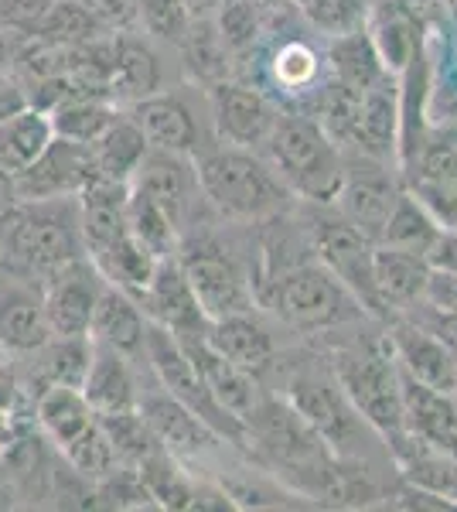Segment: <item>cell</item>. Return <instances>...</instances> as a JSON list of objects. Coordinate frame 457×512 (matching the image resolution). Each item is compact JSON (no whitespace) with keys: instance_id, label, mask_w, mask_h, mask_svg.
<instances>
[{"instance_id":"4fadbf2b","label":"cell","mask_w":457,"mask_h":512,"mask_svg":"<svg viewBox=\"0 0 457 512\" xmlns=\"http://www.w3.org/2000/svg\"><path fill=\"white\" fill-rule=\"evenodd\" d=\"M386 342L393 349L396 366L410 379L440 393H457L454 349L440 335L417 325V321H393Z\"/></svg>"},{"instance_id":"5bb4252c","label":"cell","mask_w":457,"mask_h":512,"mask_svg":"<svg viewBox=\"0 0 457 512\" xmlns=\"http://www.w3.org/2000/svg\"><path fill=\"white\" fill-rule=\"evenodd\" d=\"M209 99L215 130H219L222 140H229V147L267 144L273 123H277V110H273L270 99L260 89L236 86V82L226 79L209 89Z\"/></svg>"},{"instance_id":"74e56055","label":"cell","mask_w":457,"mask_h":512,"mask_svg":"<svg viewBox=\"0 0 457 512\" xmlns=\"http://www.w3.org/2000/svg\"><path fill=\"white\" fill-rule=\"evenodd\" d=\"M181 55H185V65L191 69V76L202 79L205 86H219L229 76V48L222 45L219 31H215L212 18L191 21V28L185 31V38L178 41Z\"/></svg>"},{"instance_id":"ba28073f","label":"cell","mask_w":457,"mask_h":512,"mask_svg":"<svg viewBox=\"0 0 457 512\" xmlns=\"http://www.w3.org/2000/svg\"><path fill=\"white\" fill-rule=\"evenodd\" d=\"M314 250H318L324 270L359 301L362 311L382 315L376 294V243H369L359 229L338 219L314 222Z\"/></svg>"},{"instance_id":"7dc6e473","label":"cell","mask_w":457,"mask_h":512,"mask_svg":"<svg viewBox=\"0 0 457 512\" xmlns=\"http://www.w3.org/2000/svg\"><path fill=\"white\" fill-rule=\"evenodd\" d=\"M277 79H280V86H287V89H301L307 86V82L314 79V55H311V48H304V45H284L277 52Z\"/></svg>"},{"instance_id":"836d02e7","label":"cell","mask_w":457,"mask_h":512,"mask_svg":"<svg viewBox=\"0 0 457 512\" xmlns=\"http://www.w3.org/2000/svg\"><path fill=\"white\" fill-rule=\"evenodd\" d=\"M444 229L437 226V219L413 198L410 192H400L393 212H389L386 226L376 246H389V250H403V253H417L430 256V250L437 246V239Z\"/></svg>"},{"instance_id":"91938a15","label":"cell","mask_w":457,"mask_h":512,"mask_svg":"<svg viewBox=\"0 0 457 512\" xmlns=\"http://www.w3.org/2000/svg\"><path fill=\"white\" fill-rule=\"evenodd\" d=\"M454 369H457V349H454Z\"/></svg>"},{"instance_id":"f6af8a7d","label":"cell","mask_w":457,"mask_h":512,"mask_svg":"<svg viewBox=\"0 0 457 512\" xmlns=\"http://www.w3.org/2000/svg\"><path fill=\"white\" fill-rule=\"evenodd\" d=\"M297 7L314 28L328 31V35L362 28V0H297Z\"/></svg>"},{"instance_id":"ac0fdd59","label":"cell","mask_w":457,"mask_h":512,"mask_svg":"<svg viewBox=\"0 0 457 512\" xmlns=\"http://www.w3.org/2000/svg\"><path fill=\"white\" fill-rule=\"evenodd\" d=\"M130 188L144 192L147 198H154L168 216L178 222H185L191 192L198 188L195 168L188 164V158L181 154H168V151H147V158L140 161V168L130 178Z\"/></svg>"},{"instance_id":"ee69618b","label":"cell","mask_w":457,"mask_h":512,"mask_svg":"<svg viewBox=\"0 0 457 512\" xmlns=\"http://www.w3.org/2000/svg\"><path fill=\"white\" fill-rule=\"evenodd\" d=\"M137 21L151 31L154 38L174 41L178 45L191 28V14L185 0H137Z\"/></svg>"},{"instance_id":"681fc988","label":"cell","mask_w":457,"mask_h":512,"mask_svg":"<svg viewBox=\"0 0 457 512\" xmlns=\"http://www.w3.org/2000/svg\"><path fill=\"white\" fill-rule=\"evenodd\" d=\"M423 301L437 311H457V274L454 270H430Z\"/></svg>"},{"instance_id":"8d00e7d4","label":"cell","mask_w":457,"mask_h":512,"mask_svg":"<svg viewBox=\"0 0 457 512\" xmlns=\"http://www.w3.org/2000/svg\"><path fill=\"white\" fill-rule=\"evenodd\" d=\"M116 117H120V110H116L113 99H106V96H76L48 110L52 134L76 140V144H93Z\"/></svg>"},{"instance_id":"11a10c76","label":"cell","mask_w":457,"mask_h":512,"mask_svg":"<svg viewBox=\"0 0 457 512\" xmlns=\"http://www.w3.org/2000/svg\"><path fill=\"white\" fill-rule=\"evenodd\" d=\"M191 21H202V18H212L215 7H219V0H185Z\"/></svg>"},{"instance_id":"9f6ffc18","label":"cell","mask_w":457,"mask_h":512,"mask_svg":"<svg viewBox=\"0 0 457 512\" xmlns=\"http://www.w3.org/2000/svg\"><path fill=\"white\" fill-rule=\"evenodd\" d=\"M7 62H11V45H7L4 31H0V72L7 69Z\"/></svg>"},{"instance_id":"4dcf8cb0","label":"cell","mask_w":457,"mask_h":512,"mask_svg":"<svg viewBox=\"0 0 457 512\" xmlns=\"http://www.w3.org/2000/svg\"><path fill=\"white\" fill-rule=\"evenodd\" d=\"M396 130H400V103H396V89L386 76L376 86L362 89L355 147H362L372 158H386L396 147Z\"/></svg>"},{"instance_id":"7a4b0ae2","label":"cell","mask_w":457,"mask_h":512,"mask_svg":"<svg viewBox=\"0 0 457 512\" xmlns=\"http://www.w3.org/2000/svg\"><path fill=\"white\" fill-rule=\"evenodd\" d=\"M202 195L226 219H263L287 198V185L243 147H219L195 161Z\"/></svg>"},{"instance_id":"e575fe53","label":"cell","mask_w":457,"mask_h":512,"mask_svg":"<svg viewBox=\"0 0 457 512\" xmlns=\"http://www.w3.org/2000/svg\"><path fill=\"white\" fill-rule=\"evenodd\" d=\"M93 338L89 335H52L35 352L38 355V373L45 386H76L82 390L93 362Z\"/></svg>"},{"instance_id":"52a82bcc","label":"cell","mask_w":457,"mask_h":512,"mask_svg":"<svg viewBox=\"0 0 457 512\" xmlns=\"http://www.w3.org/2000/svg\"><path fill=\"white\" fill-rule=\"evenodd\" d=\"M174 256L209 321L253 311V287L226 250H219L209 239H198V243H185L181 250H174Z\"/></svg>"},{"instance_id":"603a6c76","label":"cell","mask_w":457,"mask_h":512,"mask_svg":"<svg viewBox=\"0 0 457 512\" xmlns=\"http://www.w3.org/2000/svg\"><path fill=\"white\" fill-rule=\"evenodd\" d=\"M430 270L434 267H430L427 256L376 246V294H379L382 315L386 311L417 308L423 294H427Z\"/></svg>"},{"instance_id":"f35d334b","label":"cell","mask_w":457,"mask_h":512,"mask_svg":"<svg viewBox=\"0 0 457 512\" xmlns=\"http://www.w3.org/2000/svg\"><path fill=\"white\" fill-rule=\"evenodd\" d=\"M127 226L140 243L157 256H168L178 250V222H174L154 198L130 188L127 195Z\"/></svg>"},{"instance_id":"60d3db41","label":"cell","mask_w":457,"mask_h":512,"mask_svg":"<svg viewBox=\"0 0 457 512\" xmlns=\"http://www.w3.org/2000/svg\"><path fill=\"white\" fill-rule=\"evenodd\" d=\"M106 31L99 28L93 21V14L79 4V0H55L52 11L45 14L41 21L38 35L35 38H45V41H58V45H89V41L103 38Z\"/></svg>"},{"instance_id":"d6a6232c","label":"cell","mask_w":457,"mask_h":512,"mask_svg":"<svg viewBox=\"0 0 457 512\" xmlns=\"http://www.w3.org/2000/svg\"><path fill=\"white\" fill-rule=\"evenodd\" d=\"M35 417H38L41 431L52 437L58 448H65V444L76 441V437L93 424L96 410L89 407V400L76 386H45V390L38 393Z\"/></svg>"},{"instance_id":"44dd1931","label":"cell","mask_w":457,"mask_h":512,"mask_svg":"<svg viewBox=\"0 0 457 512\" xmlns=\"http://www.w3.org/2000/svg\"><path fill=\"white\" fill-rule=\"evenodd\" d=\"M144 335H147V318L137 308V301L130 294H123L120 287L106 284L96 301L89 338L96 345H106V349L134 359V355H144Z\"/></svg>"},{"instance_id":"ffe728a7","label":"cell","mask_w":457,"mask_h":512,"mask_svg":"<svg viewBox=\"0 0 457 512\" xmlns=\"http://www.w3.org/2000/svg\"><path fill=\"white\" fill-rule=\"evenodd\" d=\"M137 410L151 424L157 441L164 444L171 454H198L219 444V434L205 424L202 417H195L185 403H178L171 393L164 396H144V403H137Z\"/></svg>"},{"instance_id":"f5cc1de1","label":"cell","mask_w":457,"mask_h":512,"mask_svg":"<svg viewBox=\"0 0 457 512\" xmlns=\"http://www.w3.org/2000/svg\"><path fill=\"white\" fill-rule=\"evenodd\" d=\"M14 403H18V383H14L11 369L0 366V410H4V414H11Z\"/></svg>"},{"instance_id":"30bf717a","label":"cell","mask_w":457,"mask_h":512,"mask_svg":"<svg viewBox=\"0 0 457 512\" xmlns=\"http://www.w3.org/2000/svg\"><path fill=\"white\" fill-rule=\"evenodd\" d=\"M103 287L106 277L99 274L89 256H79V260L65 263L62 270H55L45 280V291H41L52 335H89L93 311Z\"/></svg>"},{"instance_id":"db71d44e","label":"cell","mask_w":457,"mask_h":512,"mask_svg":"<svg viewBox=\"0 0 457 512\" xmlns=\"http://www.w3.org/2000/svg\"><path fill=\"white\" fill-rule=\"evenodd\" d=\"M18 202V192H14V178L7 171H0V216H4L11 205Z\"/></svg>"},{"instance_id":"816d5d0a","label":"cell","mask_w":457,"mask_h":512,"mask_svg":"<svg viewBox=\"0 0 457 512\" xmlns=\"http://www.w3.org/2000/svg\"><path fill=\"white\" fill-rule=\"evenodd\" d=\"M24 106H28V89L0 72V120H7L11 113L24 110Z\"/></svg>"},{"instance_id":"4316f807","label":"cell","mask_w":457,"mask_h":512,"mask_svg":"<svg viewBox=\"0 0 457 512\" xmlns=\"http://www.w3.org/2000/svg\"><path fill=\"white\" fill-rule=\"evenodd\" d=\"M386 441L393 444L396 461H400V468L413 485L427 489L430 495H437V499L457 502V458H451V454H444V451H434L430 444L417 441V437L406 431L389 434Z\"/></svg>"},{"instance_id":"7c38bea8","label":"cell","mask_w":457,"mask_h":512,"mask_svg":"<svg viewBox=\"0 0 457 512\" xmlns=\"http://www.w3.org/2000/svg\"><path fill=\"white\" fill-rule=\"evenodd\" d=\"M137 308L144 311L147 321L168 328L174 335H188V332H205L209 318L202 315L195 294H191L185 274L178 267V256L168 253L157 260L151 280L137 297Z\"/></svg>"},{"instance_id":"f1b7e54d","label":"cell","mask_w":457,"mask_h":512,"mask_svg":"<svg viewBox=\"0 0 457 512\" xmlns=\"http://www.w3.org/2000/svg\"><path fill=\"white\" fill-rule=\"evenodd\" d=\"M82 396H86L89 407H93L96 414H113V410L137 407L134 376H130L127 355L106 349V345H96L86 383H82Z\"/></svg>"},{"instance_id":"8fae6325","label":"cell","mask_w":457,"mask_h":512,"mask_svg":"<svg viewBox=\"0 0 457 512\" xmlns=\"http://www.w3.org/2000/svg\"><path fill=\"white\" fill-rule=\"evenodd\" d=\"M93 181L89 147L76 140L52 137L41 158L14 178L18 202H48V198H76Z\"/></svg>"},{"instance_id":"2e32d148","label":"cell","mask_w":457,"mask_h":512,"mask_svg":"<svg viewBox=\"0 0 457 512\" xmlns=\"http://www.w3.org/2000/svg\"><path fill=\"white\" fill-rule=\"evenodd\" d=\"M127 117L137 123L151 151L181 154V158H191L198 151V123L178 96L151 93L144 99H134L127 106Z\"/></svg>"},{"instance_id":"8992f818","label":"cell","mask_w":457,"mask_h":512,"mask_svg":"<svg viewBox=\"0 0 457 512\" xmlns=\"http://www.w3.org/2000/svg\"><path fill=\"white\" fill-rule=\"evenodd\" d=\"M273 311L301 332H324L359 318L362 308L352 294L321 267H297L273 284Z\"/></svg>"},{"instance_id":"f907efd6","label":"cell","mask_w":457,"mask_h":512,"mask_svg":"<svg viewBox=\"0 0 457 512\" xmlns=\"http://www.w3.org/2000/svg\"><path fill=\"white\" fill-rule=\"evenodd\" d=\"M427 260H430V267H434V270H454V274H457V226L440 233L437 246L430 250Z\"/></svg>"},{"instance_id":"9c48e42d","label":"cell","mask_w":457,"mask_h":512,"mask_svg":"<svg viewBox=\"0 0 457 512\" xmlns=\"http://www.w3.org/2000/svg\"><path fill=\"white\" fill-rule=\"evenodd\" d=\"M410 192L440 229L457 226V137L420 140L417 154L403 164Z\"/></svg>"},{"instance_id":"c3c4849f","label":"cell","mask_w":457,"mask_h":512,"mask_svg":"<svg viewBox=\"0 0 457 512\" xmlns=\"http://www.w3.org/2000/svg\"><path fill=\"white\" fill-rule=\"evenodd\" d=\"M106 35L127 31L137 21V0H79Z\"/></svg>"},{"instance_id":"7402d4cb","label":"cell","mask_w":457,"mask_h":512,"mask_svg":"<svg viewBox=\"0 0 457 512\" xmlns=\"http://www.w3.org/2000/svg\"><path fill=\"white\" fill-rule=\"evenodd\" d=\"M205 342L256 379L273 366V338H270L267 328L253 318V311L209 321V328H205Z\"/></svg>"},{"instance_id":"680465c9","label":"cell","mask_w":457,"mask_h":512,"mask_svg":"<svg viewBox=\"0 0 457 512\" xmlns=\"http://www.w3.org/2000/svg\"><path fill=\"white\" fill-rule=\"evenodd\" d=\"M447 11H451V18H457V0H447Z\"/></svg>"},{"instance_id":"e0dca14e","label":"cell","mask_w":457,"mask_h":512,"mask_svg":"<svg viewBox=\"0 0 457 512\" xmlns=\"http://www.w3.org/2000/svg\"><path fill=\"white\" fill-rule=\"evenodd\" d=\"M178 342L185 345L195 369L202 373L205 386L219 400V407H226L232 417H239L246 424V417L256 410L260 396H256V376H249L246 369H239L236 362H229L226 355H219L205 342V332H188L178 335Z\"/></svg>"},{"instance_id":"bcb514c9","label":"cell","mask_w":457,"mask_h":512,"mask_svg":"<svg viewBox=\"0 0 457 512\" xmlns=\"http://www.w3.org/2000/svg\"><path fill=\"white\" fill-rule=\"evenodd\" d=\"M55 0H0V31L35 38Z\"/></svg>"},{"instance_id":"f546056e","label":"cell","mask_w":457,"mask_h":512,"mask_svg":"<svg viewBox=\"0 0 457 512\" xmlns=\"http://www.w3.org/2000/svg\"><path fill=\"white\" fill-rule=\"evenodd\" d=\"M369 38L389 72L410 69L413 55L420 52V24L403 4H396V0L376 4L372 21H369Z\"/></svg>"},{"instance_id":"d4e9b609","label":"cell","mask_w":457,"mask_h":512,"mask_svg":"<svg viewBox=\"0 0 457 512\" xmlns=\"http://www.w3.org/2000/svg\"><path fill=\"white\" fill-rule=\"evenodd\" d=\"M161 86V65L157 55L144 41L127 38V35H113V62H110V76H106V96L113 103H134L157 93Z\"/></svg>"},{"instance_id":"d590c367","label":"cell","mask_w":457,"mask_h":512,"mask_svg":"<svg viewBox=\"0 0 457 512\" xmlns=\"http://www.w3.org/2000/svg\"><path fill=\"white\" fill-rule=\"evenodd\" d=\"M331 69H335L338 82L359 89V93L389 76V69L382 65L376 45H372V38L365 28L335 35V41H331Z\"/></svg>"},{"instance_id":"7bdbcfd3","label":"cell","mask_w":457,"mask_h":512,"mask_svg":"<svg viewBox=\"0 0 457 512\" xmlns=\"http://www.w3.org/2000/svg\"><path fill=\"white\" fill-rule=\"evenodd\" d=\"M62 454L69 458V465L76 468L79 475L96 478V482L99 478H110L116 472V465H120V458H116L110 437H106V431L99 427V420H93L76 441L65 444Z\"/></svg>"},{"instance_id":"d6986e66","label":"cell","mask_w":457,"mask_h":512,"mask_svg":"<svg viewBox=\"0 0 457 512\" xmlns=\"http://www.w3.org/2000/svg\"><path fill=\"white\" fill-rule=\"evenodd\" d=\"M400 188L393 185L386 175L379 171H345L342 192L335 202L342 205V219L348 226H355L369 243H379L382 226H386L389 212H393Z\"/></svg>"},{"instance_id":"1f68e13d","label":"cell","mask_w":457,"mask_h":512,"mask_svg":"<svg viewBox=\"0 0 457 512\" xmlns=\"http://www.w3.org/2000/svg\"><path fill=\"white\" fill-rule=\"evenodd\" d=\"M290 407L301 414V420L314 434L328 437L331 444H342L348 431H352L345 400L335 393V386L321 383V379H294L290 383Z\"/></svg>"},{"instance_id":"cb8c5ba5","label":"cell","mask_w":457,"mask_h":512,"mask_svg":"<svg viewBox=\"0 0 457 512\" xmlns=\"http://www.w3.org/2000/svg\"><path fill=\"white\" fill-rule=\"evenodd\" d=\"M52 338L45 318V301L31 287H0V345L11 352H38Z\"/></svg>"},{"instance_id":"5b68a950","label":"cell","mask_w":457,"mask_h":512,"mask_svg":"<svg viewBox=\"0 0 457 512\" xmlns=\"http://www.w3.org/2000/svg\"><path fill=\"white\" fill-rule=\"evenodd\" d=\"M144 355L154 366L161 386L168 390L174 400L185 403L195 417H202L219 437H232V441H243L246 424L239 417H232L226 407H219V400L212 396V390L205 386L202 373L195 369L191 355L185 352V345L178 342V335L168 328L147 321V335H144Z\"/></svg>"},{"instance_id":"484cf974","label":"cell","mask_w":457,"mask_h":512,"mask_svg":"<svg viewBox=\"0 0 457 512\" xmlns=\"http://www.w3.org/2000/svg\"><path fill=\"white\" fill-rule=\"evenodd\" d=\"M86 147H89V161H93V178L123 181V185H130L140 161L151 151V144H147L144 134L137 130V123L130 120L127 113H120V117Z\"/></svg>"},{"instance_id":"6f0895ef","label":"cell","mask_w":457,"mask_h":512,"mask_svg":"<svg viewBox=\"0 0 457 512\" xmlns=\"http://www.w3.org/2000/svg\"><path fill=\"white\" fill-rule=\"evenodd\" d=\"M260 7H277V4H284V0H256Z\"/></svg>"},{"instance_id":"ab89813d","label":"cell","mask_w":457,"mask_h":512,"mask_svg":"<svg viewBox=\"0 0 457 512\" xmlns=\"http://www.w3.org/2000/svg\"><path fill=\"white\" fill-rule=\"evenodd\" d=\"M96 420H99V427L106 431V437H110V444H113V451H116V458H120V461H134V465H140L147 454L164 448L137 407L113 410V414H96Z\"/></svg>"},{"instance_id":"b9f144b4","label":"cell","mask_w":457,"mask_h":512,"mask_svg":"<svg viewBox=\"0 0 457 512\" xmlns=\"http://www.w3.org/2000/svg\"><path fill=\"white\" fill-rule=\"evenodd\" d=\"M260 14L263 7L256 0H219L212 18L229 55H243L253 48V41L260 38Z\"/></svg>"},{"instance_id":"9a60e30c","label":"cell","mask_w":457,"mask_h":512,"mask_svg":"<svg viewBox=\"0 0 457 512\" xmlns=\"http://www.w3.org/2000/svg\"><path fill=\"white\" fill-rule=\"evenodd\" d=\"M403 390V431L417 441L430 444L434 451H444L457 458V393H440L417 383L400 369Z\"/></svg>"},{"instance_id":"83f0119b","label":"cell","mask_w":457,"mask_h":512,"mask_svg":"<svg viewBox=\"0 0 457 512\" xmlns=\"http://www.w3.org/2000/svg\"><path fill=\"white\" fill-rule=\"evenodd\" d=\"M52 137L55 134L48 113L31 103L24 110L11 113L7 120H0V171L18 178L21 171H28L41 158V151L52 144Z\"/></svg>"},{"instance_id":"277c9868","label":"cell","mask_w":457,"mask_h":512,"mask_svg":"<svg viewBox=\"0 0 457 512\" xmlns=\"http://www.w3.org/2000/svg\"><path fill=\"white\" fill-rule=\"evenodd\" d=\"M335 376L342 393L348 396V403L382 437L403 431V390H400V366L393 359V349L386 352L379 345H359V349L338 352Z\"/></svg>"},{"instance_id":"3957f363","label":"cell","mask_w":457,"mask_h":512,"mask_svg":"<svg viewBox=\"0 0 457 512\" xmlns=\"http://www.w3.org/2000/svg\"><path fill=\"white\" fill-rule=\"evenodd\" d=\"M267 147L287 188L314 202H335L342 192L345 168L338 158V144L324 134L318 120L277 117Z\"/></svg>"},{"instance_id":"6da1fadb","label":"cell","mask_w":457,"mask_h":512,"mask_svg":"<svg viewBox=\"0 0 457 512\" xmlns=\"http://www.w3.org/2000/svg\"><path fill=\"white\" fill-rule=\"evenodd\" d=\"M79 256H86L79 198L14 202L0 216V263L14 274L48 280Z\"/></svg>"}]
</instances>
